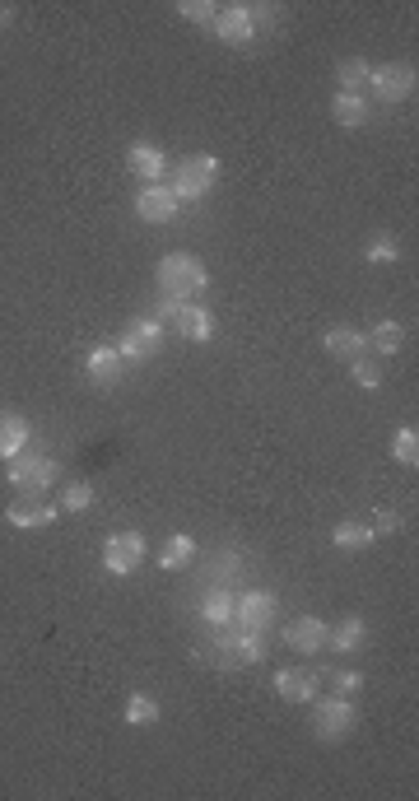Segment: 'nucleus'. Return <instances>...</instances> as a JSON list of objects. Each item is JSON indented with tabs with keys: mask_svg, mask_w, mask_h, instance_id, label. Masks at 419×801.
Masks as SVG:
<instances>
[{
	"mask_svg": "<svg viewBox=\"0 0 419 801\" xmlns=\"http://www.w3.org/2000/svg\"><path fill=\"white\" fill-rule=\"evenodd\" d=\"M149 545L140 531H117V536H108V545H103V569L112 573V578H131V573L145 564Z\"/></svg>",
	"mask_w": 419,
	"mask_h": 801,
	"instance_id": "nucleus-9",
	"label": "nucleus"
},
{
	"mask_svg": "<svg viewBox=\"0 0 419 801\" xmlns=\"http://www.w3.org/2000/svg\"><path fill=\"white\" fill-rule=\"evenodd\" d=\"M415 84H419V75L410 61H387V66L368 70V89H373L378 103H401V98L415 94Z\"/></svg>",
	"mask_w": 419,
	"mask_h": 801,
	"instance_id": "nucleus-8",
	"label": "nucleus"
},
{
	"mask_svg": "<svg viewBox=\"0 0 419 801\" xmlns=\"http://www.w3.org/2000/svg\"><path fill=\"white\" fill-rule=\"evenodd\" d=\"M154 285H159L163 299H201L205 289H210V271H205L201 257H191V252H173V257L159 261V271H154Z\"/></svg>",
	"mask_w": 419,
	"mask_h": 801,
	"instance_id": "nucleus-1",
	"label": "nucleus"
},
{
	"mask_svg": "<svg viewBox=\"0 0 419 801\" xmlns=\"http://www.w3.org/2000/svg\"><path fill=\"white\" fill-rule=\"evenodd\" d=\"M14 24V5H0V28H10Z\"/></svg>",
	"mask_w": 419,
	"mask_h": 801,
	"instance_id": "nucleus-35",
	"label": "nucleus"
},
{
	"mask_svg": "<svg viewBox=\"0 0 419 801\" xmlns=\"http://www.w3.org/2000/svg\"><path fill=\"white\" fill-rule=\"evenodd\" d=\"M331 541H336V550H364V545H373L378 536H373L368 522H340V527L331 531Z\"/></svg>",
	"mask_w": 419,
	"mask_h": 801,
	"instance_id": "nucleus-26",
	"label": "nucleus"
},
{
	"mask_svg": "<svg viewBox=\"0 0 419 801\" xmlns=\"http://www.w3.org/2000/svg\"><path fill=\"white\" fill-rule=\"evenodd\" d=\"M364 639H368V625L359 615H345L336 625H326V652H336V657H354V652L364 648Z\"/></svg>",
	"mask_w": 419,
	"mask_h": 801,
	"instance_id": "nucleus-16",
	"label": "nucleus"
},
{
	"mask_svg": "<svg viewBox=\"0 0 419 801\" xmlns=\"http://www.w3.org/2000/svg\"><path fill=\"white\" fill-rule=\"evenodd\" d=\"M368 70H373V61H364V56H345V61L336 66L340 94H364V89H368Z\"/></svg>",
	"mask_w": 419,
	"mask_h": 801,
	"instance_id": "nucleus-24",
	"label": "nucleus"
},
{
	"mask_svg": "<svg viewBox=\"0 0 419 801\" xmlns=\"http://www.w3.org/2000/svg\"><path fill=\"white\" fill-rule=\"evenodd\" d=\"M154 322H173L177 331H182L187 340H196V345L215 340V313H210V308H196V303L159 299V313H154Z\"/></svg>",
	"mask_w": 419,
	"mask_h": 801,
	"instance_id": "nucleus-5",
	"label": "nucleus"
},
{
	"mask_svg": "<svg viewBox=\"0 0 419 801\" xmlns=\"http://www.w3.org/2000/svg\"><path fill=\"white\" fill-rule=\"evenodd\" d=\"M354 722H359V713H354V699H340V694H331V699H317V708H312V736H317V741H326V746L345 741V736L354 732Z\"/></svg>",
	"mask_w": 419,
	"mask_h": 801,
	"instance_id": "nucleus-4",
	"label": "nucleus"
},
{
	"mask_svg": "<svg viewBox=\"0 0 419 801\" xmlns=\"http://www.w3.org/2000/svg\"><path fill=\"white\" fill-rule=\"evenodd\" d=\"M233 601H238V597H233L229 587H210V592H205V601H201L205 625H210V629H215V625H229V620H233Z\"/></svg>",
	"mask_w": 419,
	"mask_h": 801,
	"instance_id": "nucleus-23",
	"label": "nucleus"
},
{
	"mask_svg": "<svg viewBox=\"0 0 419 801\" xmlns=\"http://www.w3.org/2000/svg\"><path fill=\"white\" fill-rule=\"evenodd\" d=\"M191 559H196V541L177 531V536H168V541L159 545V555H154V564H159V569H168V573H177V569H187Z\"/></svg>",
	"mask_w": 419,
	"mask_h": 801,
	"instance_id": "nucleus-22",
	"label": "nucleus"
},
{
	"mask_svg": "<svg viewBox=\"0 0 419 801\" xmlns=\"http://www.w3.org/2000/svg\"><path fill=\"white\" fill-rule=\"evenodd\" d=\"M275 611H280V601H275V592H266V587L243 592V597L233 601V620L243 629H261V634L275 625Z\"/></svg>",
	"mask_w": 419,
	"mask_h": 801,
	"instance_id": "nucleus-11",
	"label": "nucleus"
},
{
	"mask_svg": "<svg viewBox=\"0 0 419 801\" xmlns=\"http://www.w3.org/2000/svg\"><path fill=\"white\" fill-rule=\"evenodd\" d=\"M126 168H131V173H136L145 187H154L168 163H163V150H154V145H131V154H126Z\"/></svg>",
	"mask_w": 419,
	"mask_h": 801,
	"instance_id": "nucleus-20",
	"label": "nucleus"
},
{
	"mask_svg": "<svg viewBox=\"0 0 419 801\" xmlns=\"http://www.w3.org/2000/svg\"><path fill=\"white\" fill-rule=\"evenodd\" d=\"M210 652L219 657V666L243 671V666H252V662H266V634H261V629H243L238 620H229V625H215V648Z\"/></svg>",
	"mask_w": 419,
	"mask_h": 801,
	"instance_id": "nucleus-2",
	"label": "nucleus"
},
{
	"mask_svg": "<svg viewBox=\"0 0 419 801\" xmlns=\"http://www.w3.org/2000/svg\"><path fill=\"white\" fill-rule=\"evenodd\" d=\"M392 457L401 466H410V471H415V466H419V434H415V429H396V434H392Z\"/></svg>",
	"mask_w": 419,
	"mask_h": 801,
	"instance_id": "nucleus-28",
	"label": "nucleus"
},
{
	"mask_svg": "<svg viewBox=\"0 0 419 801\" xmlns=\"http://www.w3.org/2000/svg\"><path fill=\"white\" fill-rule=\"evenodd\" d=\"M122 354H117V345H98V350H89V359H84V373H89V382H98V387H112V382L122 378Z\"/></svg>",
	"mask_w": 419,
	"mask_h": 801,
	"instance_id": "nucleus-18",
	"label": "nucleus"
},
{
	"mask_svg": "<svg viewBox=\"0 0 419 801\" xmlns=\"http://www.w3.org/2000/svg\"><path fill=\"white\" fill-rule=\"evenodd\" d=\"M56 476H61V466L52 457H38V452H19V457L5 462V480L19 494H42L47 485H56Z\"/></svg>",
	"mask_w": 419,
	"mask_h": 801,
	"instance_id": "nucleus-6",
	"label": "nucleus"
},
{
	"mask_svg": "<svg viewBox=\"0 0 419 801\" xmlns=\"http://www.w3.org/2000/svg\"><path fill=\"white\" fill-rule=\"evenodd\" d=\"M326 354H336V359H345V364H354V359H364L368 354V331H354V326H331L322 336Z\"/></svg>",
	"mask_w": 419,
	"mask_h": 801,
	"instance_id": "nucleus-17",
	"label": "nucleus"
},
{
	"mask_svg": "<svg viewBox=\"0 0 419 801\" xmlns=\"http://www.w3.org/2000/svg\"><path fill=\"white\" fill-rule=\"evenodd\" d=\"M317 685H322V676L308 671V666H280V671H275V694L289 699V704H312V699H317Z\"/></svg>",
	"mask_w": 419,
	"mask_h": 801,
	"instance_id": "nucleus-12",
	"label": "nucleus"
},
{
	"mask_svg": "<svg viewBox=\"0 0 419 801\" xmlns=\"http://www.w3.org/2000/svg\"><path fill=\"white\" fill-rule=\"evenodd\" d=\"M177 196L168 191V182H154V187H140L136 196V215L149 219V224H168V219H177Z\"/></svg>",
	"mask_w": 419,
	"mask_h": 801,
	"instance_id": "nucleus-15",
	"label": "nucleus"
},
{
	"mask_svg": "<svg viewBox=\"0 0 419 801\" xmlns=\"http://www.w3.org/2000/svg\"><path fill=\"white\" fill-rule=\"evenodd\" d=\"M56 517H61V508H52V503H42L38 494H19V499L5 508V522L19 531H33V527H52Z\"/></svg>",
	"mask_w": 419,
	"mask_h": 801,
	"instance_id": "nucleus-13",
	"label": "nucleus"
},
{
	"mask_svg": "<svg viewBox=\"0 0 419 801\" xmlns=\"http://www.w3.org/2000/svg\"><path fill=\"white\" fill-rule=\"evenodd\" d=\"M126 722H131V727L159 722V699H154V694H131V699H126Z\"/></svg>",
	"mask_w": 419,
	"mask_h": 801,
	"instance_id": "nucleus-27",
	"label": "nucleus"
},
{
	"mask_svg": "<svg viewBox=\"0 0 419 801\" xmlns=\"http://www.w3.org/2000/svg\"><path fill=\"white\" fill-rule=\"evenodd\" d=\"M350 378L359 382L364 392H378V387H382V368H378V364H373V359H368V354H364V359H354V364H350Z\"/></svg>",
	"mask_w": 419,
	"mask_h": 801,
	"instance_id": "nucleus-30",
	"label": "nucleus"
},
{
	"mask_svg": "<svg viewBox=\"0 0 419 801\" xmlns=\"http://www.w3.org/2000/svg\"><path fill=\"white\" fill-rule=\"evenodd\" d=\"M159 345H163V322H154V317H136V322L122 326L117 354L131 359V364H145L149 354H159Z\"/></svg>",
	"mask_w": 419,
	"mask_h": 801,
	"instance_id": "nucleus-10",
	"label": "nucleus"
},
{
	"mask_svg": "<svg viewBox=\"0 0 419 801\" xmlns=\"http://www.w3.org/2000/svg\"><path fill=\"white\" fill-rule=\"evenodd\" d=\"M284 643H289L298 657H317V652H326V620L298 615L294 625H284Z\"/></svg>",
	"mask_w": 419,
	"mask_h": 801,
	"instance_id": "nucleus-14",
	"label": "nucleus"
},
{
	"mask_svg": "<svg viewBox=\"0 0 419 801\" xmlns=\"http://www.w3.org/2000/svg\"><path fill=\"white\" fill-rule=\"evenodd\" d=\"M359 690H364V676H359V671H331V694H340V699H354Z\"/></svg>",
	"mask_w": 419,
	"mask_h": 801,
	"instance_id": "nucleus-33",
	"label": "nucleus"
},
{
	"mask_svg": "<svg viewBox=\"0 0 419 801\" xmlns=\"http://www.w3.org/2000/svg\"><path fill=\"white\" fill-rule=\"evenodd\" d=\"M89 503H94V485H84V480H75V485L61 494V508H66V513H84Z\"/></svg>",
	"mask_w": 419,
	"mask_h": 801,
	"instance_id": "nucleus-31",
	"label": "nucleus"
},
{
	"mask_svg": "<svg viewBox=\"0 0 419 801\" xmlns=\"http://www.w3.org/2000/svg\"><path fill=\"white\" fill-rule=\"evenodd\" d=\"M215 177H219V159L215 154H191V159H182L177 163V173H173V182H168V191L177 196V205L182 201H201L205 191L215 187Z\"/></svg>",
	"mask_w": 419,
	"mask_h": 801,
	"instance_id": "nucleus-3",
	"label": "nucleus"
},
{
	"mask_svg": "<svg viewBox=\"0 0 419 801\" xmlns=\"http://www.w3.org/2000/svg\"><path fill=\"white\" fill-rule=\"evenodd\" d=\"M177 14H182L187 24H215L219 5H215V0H182V5H177Z\"/></svg>",
	"mask_w": 419,
	"mask_h": 801,
	"instance_id": "nucleus-29",
	"label": "nucleus"
},
{
	"mask_svg": "<svg viewBox=\"0 0 419 801\" xmlns=\"http://www.w3.org/2000/svg\"><path fill=\"white\" fill-rule=\"evenodd\" d=\"M368 527H373V536H392V531H401V517H396L392 508H378Z\"/></svg>",
	"mask_w": 419,
	"mask_h": 801,
	"instance_id": "nucleus-34",
	"label": "nucleus"
},
{
	"mask_svg": "<svg viewBox=\"0 0 419 801\" xmlns=\"http://www.w3.org/2000/svg\"><path fill=\"white\" fill-rule=\"evenodd\" d=\"M364 257L373 261V266H392V261L401 257V247H396V238H373V243L364 247Z\"/></svg>",
	"mask_w": 419,
	"mask_h": 801,
	"instance_id": "nucleus-32",
	"label": "nucleus"
},
{
	"mask_svg": "<svg viewBox=\"0 0 419 801\" xmlns=\"http://www.w3.org/2000/svg\"><path fill=\"white\" fill-rule=\"evenodd\" d=\"M28 438H33V424H28L24 415H14V410H5V415H0V457L10 462V457L28 452Z\"/></svg>",
	"mask_w": 419,
	"mask_h": 801,
	"instance_id": "nucleus-19",
	"label": "nucleus"
},
{
	"mask_svg": "<svg viewBox=\"0 0 419 801\" xmlns=\"http://www.w3.org/2000/svg\"><path fill=\"white\" fill-rule=\"evenodd\" d=\"M210 33H215L219 42H229V47H247V42L261 33L257 24V5H247V0H233V5H219L215 24H210Z\"/></svg>",
	"mask_w": 419,
	"mask_h": 801,
	"instance_id": "nucleus-7",
	"label": "nucleus"
},
{
	"mask_svg": "<svg viewBox=\"0 0 419 801\" xmlns=\"http://www.w3.org/2000/svg\"><path fill=\"white\" fill-rule=\"evenodd\" d=\"M401 345H406V326L392 322V317H387V322H378V326H373V336H368V350L387 354V359H392V354H401Z\"/></svg>",
	"mask_w": 419,
	"mask_h": 801,
	"instance_id": "nucleus-25",
	"label": "nucleus"
},
{
	"mask_svg": "<svg viewBox=\"0 0 419 801\" xmlns=\"http://www.w3.org/2000/svg\"><path fill=\"white\" fill-rule=\"evenodd\" d=\"M331 117H336L340 126L359 131V126H368V117H373V103H368L364 94H336V103H331Z\"/></svg>",
	"mask_w": 419,
	"mask_h": 801,
	"instance_id": "nucleus-21",
	"label": "nucleus"
}]
</instances>
